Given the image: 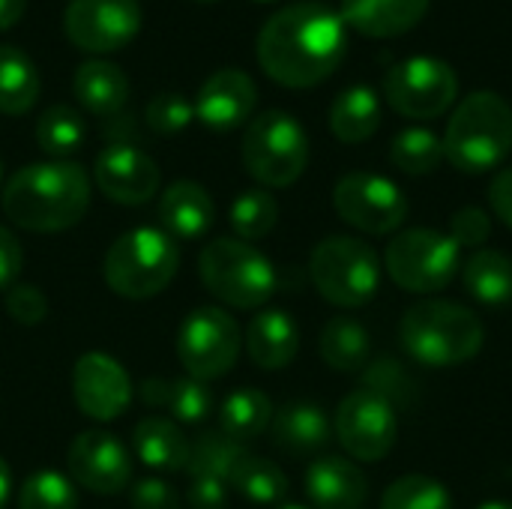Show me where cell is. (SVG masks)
Returning a JSON list of instances; mask_svg holds the SVG:
<instances>
[{"label": "cell", "instance_id": "obj_4", "mask_svg": "<svg viewBox=\"0 0 512 509\" xmlns=\"http://www.w3.org/2000/svg\"><path fill=\"white\" fill-rule=\"evenodd\" d=\"M512 153V105L495 90L468 93L444 132V159L465 174H486Z\"/></svg>", "mask_w": 512, "mask_h": 509}, {"label": "cell", "instance_id": "obj_48", "mask_svg": "<svg viewBox=\"0 0 512 509\" xmlns=\"http://www.w3.org/2000/svg\"><path fill=\"white\" fill-rule=\"evenodd\" d=\"M9 492H12V471H9V465L0 459V509L6 507Z\"/></svg>", "mask_w": 512, "mask_h": 509}, {"label": "cell", "instance_id": "obj_6", "mask_svg": "<svg viewBox=\"0 0 512 509\" xmlns=\"http://www.w3.org/2000/svg\"><path fill=\"white\" fill-rule=\"evenodd\" d=\"M177 267L180 249L162 228H132L111 243L102 270L114 294L147 300L171 285Z\"/></svg>", "mask_w": 512, "mask_h": 509}, {"label": "cell", "instance_id": "obj_46", "mask_svg": "<svg viewBox=\"0 0 512 509\" xmlns=\"http://www.w3.org/2000/svg\"><path fill=\"white\" fill-rule=\"evenodd\" d=\"M489 204H492V213L512 228V165L498 171L489 183Z\"/></svg>", "mask_w": 512, "mask_h": 509}, {"label": "cell", "instance_id": "obj_1", "mask_svg": "<svg viewBox=\"0 0 512 509\" xmlns=\"http://www.w3.org/2000/svg\"><path fill=\"white\" fill-rule=\"evenodd\" d=\"M345 51L342 15L318 0H300L270 15L255 45L261 69L291 90H309L327 81L345 60Z\"/></svg>", "mask_w": 512, "mask_h": 509}, {"label": "cell", "instance_id": "obj_39", "mask_svg": "<svg viewBox=\"0 0 512 509\" xmlns=\"http://www.w3.org/2000/svg\"><path fill=\"white\" fill-rule=\"evenodd\" d=\"M144 120L147 129L156 135H180L195 120V102H189L177 90H162L147 102Z\"/></svg>", "mask_w": 512, "mask_h": 509}, {"label": "cell", "instance_id": "obj_24", "mask_svg": "<svg viewBox=\"0 0 512 509\" xmlns=\"http://www.w3.org/2000/svg\"><path fill=\"white\" fill-rule=\"evenodd\" d=\"M72 93L84 111L111 117L120 114L129 99V78L111 60H84L72 75Z\"/></svg>", "mask_w": 512, "mask_h": 509}, {"label": "cell", "instance_id": "obj_35", "mask_svg": "<svg viewBox=\"0 0 512 509\" xmlns=\"http://www.w3.org/2000/svg\"><path fill=\"white\" fill-rule=\"evenodd\" d=\"M279 222V204L267 189H249L240 192L231 204V228L237 240H261L267 237Z\"/></svg>", "mask_w": 512, "mask_h": 509}, {"label": "cell", "instance_id": "obj_42", "mask_svg": "<svg viewBox=\"0 0 512 509\" xmlns=\"http://www.w3.org/2000/svg\"><path fill=\"white\" fill-rule=\"evenodd\" d=\"M3 303H6L9 318H12L15 324H24V327H36V324H42L45 315H48V300H45V294H42L36 285H27V282H24V285L15 282V285L6 291Z\"/></svg>", "mask_w": 512, "mask_h": 509}, {"label": "cell", "instance_id": "obj_10", "mask_svg": "<svg viewBox=\"0 0 512 509\" xmlns=\"http://www.w3.org/2000/svg\"><path fill=\"white\" fill-rule=\"evenodd\" d=\"M384 96L390 108L411 120H435L447 114L459 99L456 69L429 54L399 60L384 78Z\"/></svg>", "mask_w": 512, "mask_h": 509}, {"label": "cell", "instance_id": "obj_53", "mask_svg": "<svg viewBox=\"0 0 512 509\" xmlns=\"http://www.w3.org/2000/svg\"><path fill=\"white\" fill-rule=\"evenodd\" d=\"M261 3H267V0H261Z\"/></svg>", "mask_w": 512, "mask_h": 509}, {"label": "cell", "instance_id": "obj_21", "mask_svg": "<svg viewBox=\"0 0 512 509\" xmlns=\"http://www.w3.org/2000/svg\"><path fill=\"white\" fill-rule=\"evenodd\" d=\"M432 0H342L339 15L348 27L372 39H390L414 30Z\"/></svg>", "mask_w": 512, "mask_h": 509}, {"label": "cell", "instance_id": "obj_43", "mask_svg": "<svg viewBox=\"0 0 512 509\" xmlns=\"http://www.w3.org/2000/svg\"><path fill=\"white\" fill-rule=\"evenodd\" d=\"M186 498L192 509H225L228 507V483L207 471H189Z\"/></svg>", "mask_w": 512, "mask_h": 509}, {"label": "cell", "instance_id": "obj_50", "mask_svg": "<svg viewBox=\"0 0 512 509\" xmlns=\"http://www.w3.org/2000/svg\"><path fill=\"white\" fill-rule=\"evenodd\" d=\"M279 509H309V507H300V504H285V507Z\"/></svg>", "mask_w": 512, "mask_h": 509}, {"label": "cell", "instance_id": "obj_22", "mask_svg": "<svg viewBox=\"0 0 512 509\" xmlns=\"http://www.w3.org/2000/svg\"><path fill=\"white\" fill-rule=\"evenodd\" d=\"M270 426H273V444L294 459L321 453L333 438V423L324 414V408L315 402H288L273 414Z\"/></svg>", "mask_w": 512, "mask_h": 509}, {"label": "cell", "instance_id": "obj_27", "mask_svg": "<svg viewBox=\"0 0 512 509\" xmlns=\"http://www.w3.org/2000/svg\"><path fill=\"white\" fill-rule=\"evenodd\" d=\"M381 126V99L372 87L354 84L330 105V132L342 144H363Z\"/></svg>", "mask_w": 512, "mask_h": 509}, {"label": "cell", "instance_id": "obj_25", "mask_svg": "<svg viewBox=\"0 0 512 509\" xmlns=\"http://www.w3.org/2000/svg\"><path fill=\"white\" fill-rule=\"evenodd\" d=\"M138 396L150 408H165L180 423H201L213 414V390L195 378H147Z\"/></svg>", "mask_w": 512, "mask_h": 509}, {"label": "cell", "instance_id": "obj_3", "mask_svg": "<svg viewBox=\"0 0 512 509\" xmlns=\"http://www.w3.org/2000/svg\"><path fill=\"white\" fill-rule=\"evenodd\" d=\"M402 348L426 369H453L483 351L486 327L456 300H420L399 324Z\"/></svg>", "mask_w": 512, "mask_h": 509}, {"label": "cell", "instance_id": "obj_49", "mask_svg": "<svg viewBox=\"0 0 512 509\" xmlns=\"http://www.w3.org/2000/svg\"><path fill=\"white\" fill-rule=\"evenodd\" d=\"M474 509H512L510 501H483V504H477Z\"/></svg>", "mask_w": 512, "mask_h": 509}, {"label": "cell", "instance_id": "obj_32", "mask_svg": "<svg viewBox=\"0 0 512 509\" xmlns=\"http://www.w3.org/2000/svg\"><path fill=\"white\" fill-rule=\"evenodd\" d=\"M228 486L258 507L282 504L288 495V477L282 474V468L261 456H252L249 450H243L240 459L231 465Z\"/></svg>", "mask_w": 512, "mask_h": 509}, {"label": "cell", "instance_id": "obj_11", "mask_svg": "<svg viewBox=\"0 0 512 509\" xmlns=\"http://www.w3.org/2000/svg\"><path fill=\"white\" fill-rule=\"evenodd\" d=\"M240 327L237 321L216 306H201L186 315L177 333V357L189 378L195 381H216L228 375L240 357Z\"/></svg>", "mask_w": 512, "mask_h": 509}, {"label": "cell", "instance_id": "obj_44", "mask_svg": "<svg viewBox=\"0 0 512 509\" xmlns=\"http://www.w3.org/2000/svg\"><path fill=\"white\" fill-rule=\"evenodd\" d=\"M132 509H180V495L171 483L147 477L132 486Z\"/></svg>", "mask_w": 512, "mask_h": 509}, {"label": "cell", "instance_id": "obj_34", "mask_svg": "<svg viewBox=\"0 0 512 509\" xmlns=\"http://www.w3.org/2000/svg\"><path fill=\"white\" fill-rule=\"evenodd\" d=\"M390 159L399 171L411 177L432 174L444 162V138L426 126L402 129L390 144Z\"/></svg>", "mask_w": 512, "mask_h": 509}, {"label": "cell", "instance_id": "obj_37", "mask_svg": "<svg viewBox=\"0 0 512 509\" xmlns=\"http://www.w3.org/2000/svg\"><path fill=\"white\" fill-rule=\"evenodd\" d=\"M18 509H78V492L66 474L36 471L18 492Z\"/></svg>", "mask_w": 512, "mask_h": 509}, {"label": "cell", "instance_id": "obj_7", "mask_svg": "<svg viewBox=\"0 0 512 509\" xmlns=\"http://www.w3.org/2000/svg\"><path fill=\"white\" fill-rule=\"evenodd\" d=\"M246 171L267 189L294 186L309 165V135L297 117L270 108L249 120L240 144Z\"/></svg>", "mask_w": 512, "mask_h": 509}, {"label": "cell", "instance_id": "obj_40", "mask_svg": "<svg viewBox=\"0 0 512 509\" xmlns=\"http://www.w3.org/2000/svg\"><path fill=\"white\" fill-rule=\"evenodd\" d=\"M363 390H372L384 399H390L393 405L402 402L408 393H411V378L405 375V369L396 363V360H378V363H369L363 372Z\"/></svg>", "mask_w": 512, "mask_h": 509}, {"label": "cell", "instance_id": "obj_28", "mask_svg": "<svg viewBox=\"0 0 512 509\" xmlns=\"http://www.w3.org/2000/svg\"><path fill=\"white\" fill-rule=\"evenodd\" d=\"M321 357L330 369L354 375L363 372L372 363V336L369 330L348 315H336L327 321V327L321 330Z\"/></svg>", "mask_w": 512, "mask_h": 509}, {"label": "cell", "instance_id": "obj_26", "mask_svg": "<svg viewBox=\"0 0 512 509\" xmlns=\"http://www.w3.org/2000/svg\"><path fill=\"white\" fill-rule=\"evenodd\" d=\"M132 450L135 456L153 468V471H168V474H177V471H186L189 465V438L177 429L174 420H165V417H144L135 432H132Z\"/></svg>", "mask_w": 512, "mask_h": 509}, {"label": "cell", "instance_id": "obj_31", "mask_svg": "<svg viewBox=\"0 0 512 509\" xmlns=\"http://www.w3.org/2000/svg\"><path fill=\"white\" fill-rule=\"evenodd\" d=\"M273 423V402L252 387L234 390L219 408V432L237 444L261 438Z\"/></svg>", "mask_w": 512, "mask_h": 509}, {"label": "cell", "instance_id": "obj_41", "mask_svg": "<svg viewBox=\"0 0 512 509\" xmlns=\"http://www.w3.org/2000/svg\"><path fill=\"white\" fill-rule=\"evenodd\" d=\"M447 234L453 237V243L459 249H480L489 240V234H492V216L483 207L468 204V207L453 213Z\"/></svg>", "mask_w": 512, "mask_h": 509}, {"label": "cell", "instance_id": "obj_19", "mask_svg": "<svg viewBox=\"0 0 512 509\" xmlns=\"http://www.w3.org/2000/svg\"><path fill=\"white\" fill-rule=\"evenodd\" d=\"M306 495L315 509H363L369 480L351 459L321 456L306 471Z\"/></svg>", "mask_w": 512, "mask_h": 509}, {"label": "cell", "instance_id": "obj_20", "mask_svg": "<svg viewBox=\"0 0 512 509\" xmlns=\"http://www.w3.org/2000/svg\"><path fill=\"white\" fill-rule=\"evenodd\" d=\"M216 204L195 180L171 183L159 198V222L171 240H198L213 228Z\"/></svg>", "mask_w": 512, "mask_h": 509}, {"label": "cell", "instance_id": "obj_23", "mask_svg": "<svg viewBox=\"0 0 512 509\" xmlns=\"http://www.w3.org/2000/svg\"><path fill=\"white\" fill-rule=\"evenodd\" d=\"M246 351L258 369L276 372L294 363L300 351V327L282 309H264L246 330Z\"/></svg>", "mask_w": 512, "mask_h": 509}, {"label": "cell", "instance_id": "obj_47", "mask_svg": "<svg viewBox=\"0 0 512 509\" xmlns=\"http://www.w3.org/2000/svg\"><path fill=\"white\" fill-rule=\"evenodd\" d=\"M27 12V0H0V30L15 27Z\"/></svg>", "mask_w": 512, "mask_h": 509}, {"label": "cell", "instance_id": "obj_15", "mask_svg": "<svg viewBox=\"0 0 512 509\" xmlns=\"http://www.w3.org/2000/svg\"><path fill=\"white\" fill-rule=\"evenodd\" d=\"M72 399L84 417L96 423H111L129 411L132 381L114 357L90 351L78 357L72 369Z\"/></svg>", "mask_w": 512, "mask_h": 509}, {"label": "cell", "instance_id": "obj_33", "mask_svg": "<svg viewBox=\"0 0 512 509\" xmlns=\"http://www.w3.org/2000/svg\"><path fill=\"white\" fill-rule=\"evenodd\" d=\"M87 138L84 120L72 105H51L36 120V144L51 159H69Z\"/></svg>", "mask_w": 512, "mask_h": 509}, {"label": "cell", "instance_id": "obj_29", "mask_svg": "<svg viewBox=\"0 0 512 509\" xmlns=\"http://www.w3.org/2000/svg\"><path fill=\"white\" fill-rule=\"evenodd\" d=\"M465 291L483 306L512 303V258L501 249H477L462 264Z\"/></svg>", "mask_w": 512, "mask_h": 509}, {"label": "cell", "instance_id": "obj_45", "mask_svg": "<svg viewBox=\"0 0 512 509\" xmlns=\"http://www.w3.org/2000/svg\"><path fill=\"white\" fill-rule=\"evenodd\" d=\"M21 267H24V249L18 237L0 225V294H6L18 282Z\"/></svg>", "mask_w": 512, "mask_h": 509}, {"label": "cell", "instance_id": "obj_30", "mask_svg": "<svg viewBox=\"0 0 512 509\" xmlns=\"http://www.w3.org/2000/svg\"><path fill=\"white\" fill-rule=\"evenodd\" d=\"M42 81L36 63L12 45H0V114L18 117L39 99Z\"/></svg>", "mask_w": 512, "mask_h": 509}, {"label": "cell", "instance_id": "obj_5", "mask_svg": "<svg viewBox=\"0 0 512 509\" xmlns=\"http://www.w3.org/2000/svg\"><path fill=\"white\" fill-rule=\"evenodd\" d=\"M198 273L204 288L234 309H258L264 306L279 279L276 267L264 252H258L252 243L237 237H216L201 249Z\"/></svg>", "mask_w": 512, "mask_h": 509}, {"label": "cell", "instance_id": "obj_12", "mask_svg": "<svg viewBox=\"0 0 512 509\" xmlns=\"http://www.w3.org/2000/svg\"><path fill=\"white\" fill-rule=\"evenodd\" d=\"M333 432L339 444L348 450V456L360 462H381L390 456L399 438L396 405L372 390L357 387L339 402Z\"/></svg>", "mask_w": 512, "mask_h": 509}, {"label": "cell", "instance_id": "obj_14", "mask_svg": "<svg viewBox=\"0 0 512 509\" xmlns=\"http://www.w3.org/2000/svg\"><path fill=\"white\" fill-rule=\"evenodd\" d=\"M141 21L144 12L138 0H69L63 33L87 54H111L138 36Z\"/></svg>", "mask_w": 512, "mask_h": 509}, {"label": "cell", "instance_id": "obj_9", "mask_svg": "<svg viewBox=\"0 0 512 509\" xmlns=\"http://www.w3.org/2000/svg\"><path fill=\"white\" fill-rule=\"evenodd\" d=\"M384 267L399 288L411 294H435L462 270V249L444 231L408 228L387 246Z\"/></svg>", "mask_w": 512, "mask_h": 509}, {"label": "cell", "instance_id": "obj_13", "mask_svg": "<svg viewBox=\"0 0 512 509\" xmlns=\"http://www.w3.org/2000/svg\"><path fill=\"white\" fill-rule=\"evenodd\" d=\"M336 213L363 234H393L408 219V198L405 192L369 171L345 174L333 189Z\"/></svg>", "mask_w": 512, "mask_h": 509}, {"label": "cell", "instance_id": "obj_52", "mask_svg": "<svg viewBox=\"0 0 512 509\" xmlns=\"http://www.w3.org/2000/svg\"><path fill=\"white\" fill-rule=\"evenodd\" d=\"M0 177H3V162H0Z\"/></svg>", "mask_w": 512, "mask_h": 509}, {"label": "cell", "instance_id": "obj_18", "mask_svg": "<svg viewBox=\"0 0 512 509\" xmlns=\"http://www.w3.org/2000/svg\"><path fill=\"white\" fill-rule=\"evenodd\" d=\"M258 105V87L243 69L213 72L195 96V117L210 132H234L249 123Z\"/></svg>", "mask_w": 512, "mask_h": 509}, {"label": "cell", "instance_id": "obj_2", "mask_svg": "<svg viewBox=\"0 0 512 509\" xmlns=\"http://www.w3.org/2000/svg\"><path fill=\"white\" fill-rule=\"evenodd\" d=\"M6 219L33 234H57L78 225L90 207V177L78 162H33L9 177L0 195Z\"/></svg>", "mask_w": 512, "mask_h": 509}, {"label": "cell", "instance_id": "obj_16", "mask_svg": "<svg viewBox=\"0 0 512 509\" xmlns=\"http://www.w3.org/2000/svg\"><path fill=\"white\" fill-rule=\"evenodd\" d=\"M72 483L96 495H120L132 483V459L123 441L111 432H81L66 456Z\"/></svg>", "mask_w": 512, "mask_h": 509}, {"label": "cell", "instance_id": "obj_8", "mask_svg": "<svg viewBox=\"0 0 512 509\" xmlns=\"http://www.w3.org/2000/svg\"><path fill=\"white\" fill-rule=\"evenodd\" d=\"M309 276L315 291L342 309H360L375 300L381 288L378 252L360 237H327L312 249Z\"/></svg>", "mask_w": 512, "mask_h": 509}, {"label": "cell", "instance_id": "obj_36", "mask_svg": "<svg viewBox=\"0 0 512 509\" xmlns=\"http://www.w3.org/2000/svg\"><path fill=\"white\" fill-rule=\"evenodd\" d=\"M381 509H453V498L444 483L426 474H408L387 486Z\"/></svg>", "mask_w": 512, "mask_h": 509}, {"label": "cell", "instance_id": "obj_17", "mask_svg": "<svg viewBox=\"0 0 512 509\" xmlns=\"http://www.w3.org/2000/svg\"><path fill=\"white\" fill-rule=\"evenodd\" d=\"M93 180H96V189L108 201L123 204V207H138V204H147L159 192L162 174H159V165L144 150L117 141V144H108L96 156Z\"/></svg>", "mask_w": 512, "mask_h": 509}, {"label": "cell", "instance_id": "obj_51", "mask_svg": "<svg viewBox=\"0 0 512 509\" xmlns=\"http://www.w3.org/2000/svg\"><path fill=\"white\" fill-rule=\"evenodd\" d=\"M198 3H219V0H198Z\"/></svg>", "mask_w": 512, "mask_h": 509}, {"label": "cell", "instance_id": "obj_38", "mask_svg": "<svg viewBox=\"0 0 512 509\" xmlns=\"http://www.w3.org/2000/svg\"><path fill=\"white\" fill-rule=\"evenodd\" d=\"M246 447L231 441L228 435L222 432H204L201 438L192 441V450H189V465H186V474L189 471H207V474H216L228 483V471L231 465L240 459Z\"/></svg>", "mask_w": 512, "mask_h": 509}]
</instances>
